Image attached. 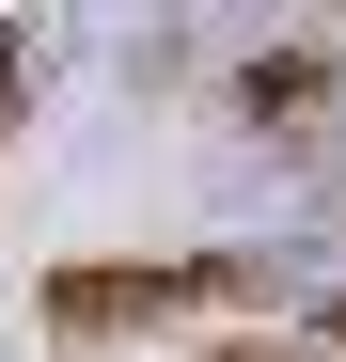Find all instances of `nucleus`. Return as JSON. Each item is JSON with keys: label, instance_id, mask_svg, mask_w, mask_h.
<instances>
[{"label": "nucleus", "instance_id": "f03ea898", "mask_svg": "<svg viewBox=\"0 0 346 362\" xmlns=\"http://www.w3.org/2000/svg\"><path fill=\"white\" fill-rule=\"evenodd\" d=\"M330 95H346V47H252V64H237V110H252V127H315Z\"/></svg>", "mask_w": 346, "mask_h": 362}, {"label": "nucleus", "instance_id": "20e7f679", "mask_svg": "<svg viewBox=\"0 0 346 362\" xmlns=\"http://www.w3.org/2000/svg\"><path fill=\"white\" fill-rule=\"evenodd\" d=\"M32 110V32H0V127Z\"/></svg>", "mask_w": 346, "mask_h": 362}, {"label": "nucleus", "instance_id": "39448f33", "mask_svg": "<svg viewBox=\"0 0 346 362\" xmlns=\"http://www.w3.org/2000/svg\"><path fill=\"white\" fill-rule=\"evenodd\" d=\"M315 346H330V362H346V299H330V315H315Z\"/></svg>", "mask_w": 346, "mask_h": 362}, {"label": "nucleus", "instance_id": "f257e3e1", "mask_svg": "<svg viewBox=\"0 0 346 362\" xmlns=\"http://www.w3.org/2000/svg\"><path fill=\"white\" fill-rule=\"evenodd\" d=\"M220 299H252V268H47V331L126 346V331H173V315H220Z\"/></svg>", "mask_w": 346, "mask_h": 362}, {"label": "nucleus", "instance_id": "7ed1b4c3", "mask_svg": "<svg viewBox=\"0 0 346 362\" xmlns=\"http://www.w3.org/2000/svg\"><path fill=\"white\" fill-rule=\"evenodd\" d=\"M220 362H330L315 331H220Z\"/></svg>", "mask_w": 346, "mask_h": 362}]
</instances>
